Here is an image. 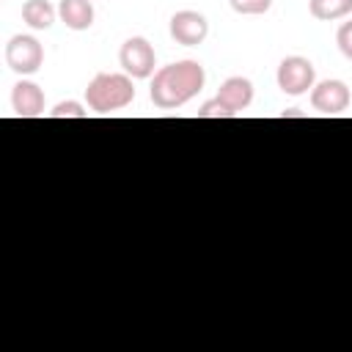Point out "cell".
<instances>
[{
    "instance_id": "cell-1",
    "label": "cell",
    "mask_w": 352,
    "mask_h": 352,
    "mask_svg": "<svg viewBox=\"0 0 352 352\" xmlns=\"http://www.w3.org/2000/svg\"><path fill=\"white\" fill-rule=\"evenodd\" d=\"M204 82H206V72L198 60H176V63H168L154 72L148 96H151L154 107L176 110V107L187 104L192 96H198Z\"/></svg>"
},
{
    "instance_id": "cell-12",
    "label": "cell",
    "mask_w": 352,
    "mask_h": 352,
    "mask_svg": "<svg viewBox=\"0 0 352 352\" xmlns=\"http://www.w3.org/2000/svg\"><path fill=\"white\" fill-rule=\"evenodd\" d=\"M308 11L314 19L333 22V19H344L346 14H352V0H311Z\"/></svg>"
},
{
    "instance_id": "cell-10",
    "label": "cell",
    "mask_w": 352,
    "mask_h": 352,
    "mask_svg": "<svg viewBox=\"0 0 352 352\" xmlns=\"http://www.w3.org/2000/svg\"><path fill=\"white\" fill-rule=\"evenodd\" d=\"M58 16L69 30H88L94 25V6L91 0H60Z\"/></svg>"
},
{
    "instance_id": "cell-5",
    "label": "cell",
    "mask_w": 352,
    "mask_h": 352,
    "mask_svg": "<svg viewBox=\"0 0 352 352\" xmlns=\"http://www.w3.org/2000/svg\"><path fill=\"white\" fill-rule=\"evenodd\" d=\"M118 63L132 80H148L157 66V52L143 36H132L118 50Z\"/></svg>"
},
{
    "instance_id": "cell-9",
    "label": "cell",
    "mask_w": 352,
    "mask_h": 352,
    "mask_svg": "<svg viewBox=\"0 0 352 352\" xmlns=\"http://www.w3.org/2000/svg\"><path fill=\"white\" fill-rule=\"evenodd\" d=\"M217 99L228 107V110H234L236 116L253 102V82L248 80V77H242V74H234V77H228V80H223V85H220V91H217Z\"/></svg>"
},
{
    "instance_id": "cell-3",
    "label": "cell",
    "mask_w": 352,
    "mask_h": 352,
    "mask_svg": "<svg viewBox=\"0 0 352 352\" xmlns=\"http://www.w3.org/2000/svg\"><path fill=\"white\" fill-rule=\"evenodd\" d=\"M278 88L289 96H302L316 85V66L302 55H289L278 63Z\"/></svg>"
},
{
    "instance_id": "cell-13",
    "label": "cell",
    "mask_w": 352,
    "mask_h": 352,
    "mask_svg": "<svg viewBox=\"0 0 352 352\" xmlns=\"http://www.w3.org/2000/svg\"><path fill=\"white\" fill-rule=\"evenodd\" d=\"M231 8L236 14H245V16H256V14H267L272 0H228Z\"/></svg>"
},
{
    "instance_id": "cell-14",
    "label": "cell",
    "mask_w": 352,
    "mask_h": 352,
    "mask_svg": "<svg viewBox=\"0 0 352 352\" xmlns=\"http://www.w3.org/2000/svg\"><path fill=\"white\" fill-rule=\"evenodd\" d=\"M50 116H52V118H85L88 113H85V107H82L80 102L69 99V102H58V104L50 110Z\"/></svg>"
},
{
    "instance_id": "cell-4",
    "label": "cell",
    "mask_w": 352,
    "mask_h": 352,
    "mask_svg": "<svg viewBox=\"0 0 352 352\" xmlns=\"http://www.w3.org/2000/svg\"><path fill=\"white\" fill-rule=\"evenodd\" d=\"M6 63L19 77L36 74L41 69V63H44V47L38 44V38L25 36V33H16L6 44Z\"/></svg>"
},
{
    "instance_id": "cell-8",
    "label": "cell",
    "mask_w": 352,
    "mask_h": 352,
    "mask_svg": "<svg viewBox=\"0 0 352 352\" xmlns=\"http://www.w3.org/2000/svg\"><path fill=\"white\" fill-rule=\"evenodd\" d=\"M11 107L19 118H36L44 113V91L30 80H19L11 88Z\"/></svg>"
},
{
    "instance_id": "cell-6",
    "label": "cell",
    "mask_w": 352,
    "mask_h": 352,
    "mask_svg": "<svg viewBox=\"0 0 352 352\" xmlns=\"http://www.w3.org/2000/svg\"><path fill=\"white\" fill-rule=\"evenodd\" d=\"M352 94L344 80H322L311 88V107L322 116H338L349 107Z\"/></svg>"
},
{
    "instance_id": "cell-15",
    "label": "cell",
    "mask_w": 352,
    "mask_h": 352,
    "mask_svg": "<svg viewBox=\"0 0 352 352\" xmlns=\"http://www.w3.org/2000/svg\"><path fill=\"white\" fill-rule=\"evenodd\" d=\"M236 113L234 110H228L217 96L214 99H209V102H204L201 104V110H198V118H234Z\"/></svg>"
},
{
    "instance_id": "cell-2",
    "label": "cell",
    "mask_w": 352,
    "mask_h": 352,
    "mask_svg": "<svg viewBox=\"0 0 352 352\" xmlns=\"http://www.w3.org/2000/svg\"><path fill=\"white\" fill-rule=\"evenodd\" d=\"M135 99V82L129 74H116V72H99L85 88V102L94 113H116Z\"/></svg>"
},
{
    "instance_id": "cell-16",
    "label": "cell",
    "mask_w": 352,
    "mask_h": 352,
    "mask_svg": "<svg viewBox=\"0 0 352 352\" xmlns=\"http://www.w3.org/2000/svg\"><path fill=\"white\" fill-rule=\"evenodd\" d=\"M336 44H338L341 55L352 60V19H349V22H344V25L336 30Z\"/></svg>"
},
{
    "instance_id": "cell-17",
    "label": "cell",
    "mask_w": 352,
    "mask_h": 352,
    "mask_svg": "<svg viewBox=\"0 0 352 352\" xmlns=\"http://www.w3.org/2000/svg\"><path fill=\"white\" fill-rule=\"evenodd\" d=\"M286 116H302V113H300V110H294V107H292V110H286V113H283V116H280V118H286Z\"/></svg>"
},
{
    "instance_id": "cell-7",
    "label": "cell",
    "mask_w": 352,
    "mask_h": 352,
    "mask_svg": "<svg viewBox=\"0 0 352 352\" xmlns=\"http://www.w3.org/2000/svg\"><path fill=\"white\" fill-rule=\"evenodd\" d=\"M168 30H170V38L176 44H182V47H198L209 36V22H206L204 14L184 8V11H176L170 16Z\"/></svg>"
},
{
    "instance_id": "cell-11",
    "label": "cell",
    "mask_w": 352,
    "mask_h": 352,
    "mask_svg": "<svg viewBox=\"0 0 352 352\" xmlns=\"http://www.w3.org/2000/svg\"><path fill=\"white\" fill-rule=\"evenodd\" d=\"M55 6L50 3V0H28L25 6H22V19L33 28V30H47V28H52V22H55Z\"/></svg>"
}]
</instances>
